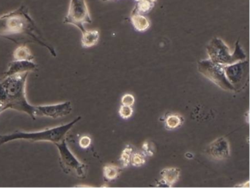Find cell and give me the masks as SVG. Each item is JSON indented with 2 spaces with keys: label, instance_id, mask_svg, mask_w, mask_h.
Segmentation results:
<instances>
[{
  "label": "cell",
  "instance_id": "23",
  "mask_svg": "<svg viewBox=\"0 0 250 188\" xmlns=\"http://www.w3.org/2000/svg\"><path fill=\"white\" fill-rule=\"evenodd\" d=\"M91 138L89 137L88 135H83L80 138V141H79V144H80V147L83 149H87L90 147L91 144Z\"/></svg>",
  "mask_w": 250,
  "mask_h": 188
},
{
  "label": "cell",
  "instance_id": "10",
  "mask_svg": "<svg viewBox=\"0 0 250 188\" xmlns=\"http://www.w3.org/2000/svg\"><path fill=\"white\" fill-rule=\"evenodd\" d=\"M208 154L215 160H222L228 158L230 154L229 142L226 138L220 137L210 143L208 147Z\"/></svg>",
  "mask_w": 250,
  "mask_h": 188
},
{
  "label": "cell",
  "instance_id": "16",
  "mask_svg": "<svg viewBox=\"0 0 250 188\" xmlns=\"http://www.w3.org/2000/svg\"><path fill=\"white\" fill-rule=\"evenodd\" d=\"M121 170L118 166L114 165H106L104 167V176L105 179L109 181L114 180L118 178Z\"/></svg>",
  "mask_w": 250,
  "mask_h": 188
},
{
  "label": "cell",
  "instance_id": "28",
  "mask_svg": "<svg viewBox=\"0 0 250 188\" xmlns=\"http://www.w3.org/2000/svg\"><path fill=\"white\" fill-rule=\"evenodd\" d=\"M136 2H140V1H150L152 2H156V0H135Z\"/></svg>",
  "mask_w": 250,
  "mask_h": 188
},
{
  "label": "cell",
  "instance_id": "19",
  "mask_svg": "<svg viewBox=\"0 0 250 188\" xmlns=\"http://www.w3.org/2000/svg\"><path fill=\"white\" fill-rule=\"evenodd\" d=\"M133 148L131 146H126L122 154H121V161L122 162L123 166L124 168L128 167V165L131 163V155L133 154Z\"/></svg>",
  "mask_w": 250,
  "mask_h": 188
},
{
  "label": "cell",
  "instance_id": "27",
  "mask_svg": "<svg viewBox=\"0 0 250 188\" xmlns=\"http://www.w3.org/2000/svg\"><path fill=\"white\" fill-rule=\"evenodd\" d=\"M186 157L188 159H191L193 157V154H191V153L188 152L186 154Z\"/></svg>",
  "mask_w": 250,
  "mask_h": 188
},
{
  "label": "cell",
  "instance_id": "18",
  "mask_svg": "<svg viewBox=\"0 0 250 188\" xmlns=\"http://www.w3.org/2000/svg\"><path fill=\"white\" fill-rule=\"evenodd\" d=\"M182 119L179 115L170 114L166 118L165 125L168 129H175L181 126Z\"/></svg>",
  "mask_w": 250,
  "mask_h": 188
},
{
  "label": "cell",
  "instance_id": "22",
  "mask_svg": "<svg viewBox=\"0 0 250 188\" xmlns=\"http://www.w3.org/2000/svg\"><path fill=\"white\" fill-rule=\"evenodd\" d=\"M135 99H134V96L131 94H124L121 99V103L124 106H131L134 105Z\"/></svg>",
  "mask_w": 250,
  "mask_h": 188
},
{
  "label": "cell",
  "instance_id": "3",
  "mask_svg": "<svg viewBox=\"0 0 250 188\" xmlns=\"http://www.w3.org/2000/svg\"><path fill=\"white\" fill-rule=\"evenodd\" d=\"M81 119L82 116H77L69 123L60 125L55 128H48V129L37 131V132L16 131L12 133L0 135V146L4 145L7 143L15 141V140H27V141H34V142L46 141V142L53 143L55 144L65 139L67 133Z\"/></svg>",
  "mask_w": 250,
  "mask_h": 188
},
{
  "label": "cell",
  "instance_id": "14",
  "mask_svg": "<svg viewBox=\"0 0 250 188\" xmlns=\"http://www.w3.org/2000/svg\"><path fill=\"white\" fill-rule=\"evenodd\" d=\"M82 37V46L84 48H90L97 44L99 40L98 30H84Z\"/></svg>",
  "mask_w": 250,
  "mask_h": 188
},
{
  "label": "cell",
  "instance_id": "12",
  "mask_svg": "<svg viewBox=\"0 0 250 188\" xmlns=\"http://www.w3.org/2000/svg\"><path fill=\"white\" fill-rule=\"evenodd\" d=\"M130 20L133 27L137 31L143 33V32L147 31L150 28V21L143 14L131 12Z\"/></svg>",
  "mask_w": 250,
  "mask_h": 188
},
{
  "label": "cell",
  "instance_id": "20",
  "mask_svg": "<svg viewBox=\"0 0 250 188\" xmlns=\"http://www.w3.org/2000/svg\"><path fill=\"white\" fill-rule=\"evenodd\" d=\"M131 162L133 166L135 167H140L146 163V159L144 155L140 154V153H133L131 155Z\"/></svg>",
  "mask_w": 250,
  "mask_h": 188
},
{
  "label": "cell",
  "instance_id": "17",
  "mask_svg": "<svg viewBox=\"0 0 250 188\" xmlns=\"http://www.w3.org/2000/svg\"><path fill=\"white\" fill-rule=\"evenodd\" d=\"M156 2H150V1H140L137 2L135 7L133 9V13L137 14H145L150 12L155 6Z\"/></svg>",
  "mask_w": 250,
  "mask_h": 188
},
{
  "label": "cell",
  "instance_id": "24",
  "mask_svg": "<svg viewBox=\"0 0 250 188\" xmlns=\"http://www.w3.org/2000/svg\"><path fill=\"white\" fill-rule=\"evenodd\" d=\"M7 100V93L5 90V87L2 82H0V102L4 103L5 104V102Z\"/></svg>",
  "mask_w": 250,
  "mask_h": 188
},
{
  "label": "cell",
  "instance_id": "5",
  "mask_svg": "<svg viewBox=\"0 0 250 188\" xmlns=\"http://www.w3.org/2000/svg\"><path fill=\"white\" fill-rule=\"evenodd\" d=\"M197 69L202 75L222 90L229 92L235 91L232 84L227 79L223 65L216 63L208 58L199 61Z\"/></svg>",
  "mask_w": 250,
  "mask_h": 188
},
{
  "label": "cell",
  "instance_id": "8",
  "mask_svg": "<svg viewBox=\"0 0 250 188\" xmlns=\"http://www.w3.org/2000/svg\"><path fill=\"white\" fill-rule=\"evenodd\" d=\"M227 79L232 84L235 91L238 92L245 87L249 75L248 60L240 61L224 66Z\"/></svg>",
  "mask_w": 250,
  "mask_h": 188
},
{
  "label": "cell",
  "instance_id": "2",
  "mask_svg": "<svg viewBox=\"0 0 250 188\" xmlns=\"http://www.w3.org/2000/svg\"><path fill=\"white\" fill-rule=\"evenodd\" d=\"M29 73L5 77L2 81L7 93L5 106L7 109H14L28 114L32 119L36 116V106L30 104L25 94L26 81Z\"/></svg>",
  "mask_w": 250,
  "mask_h": 188
},
{
  "label": "cell",
  "instance_id": "7",
  "mask_svg": "<svg viewBox=\"0 0 250 188\" xmlns=\"http://www.w3.org/2000/svg\"><path fill=\"white\" fill-rule=\"evenodd\" d=\"M64 24L77 27L82 33L85 30L84 24L92 23L90 11L86 0H71L68 14L64 19Z\"/></svg>",
  "mask_w": 250,
  "mask_h": 188
},
{
  "label": "cell",
  "instance_id": "29",
  "mask_svg": "<svg viewBox=\"0 0 250 188\" xmlns=\"http://www.w3.org/2000/svg\"><path fill=\"white\" fill-rule=\"evenodd\" d=\"M103 2H110V1H112V0H102Z\"/></svg>",
  "mask_w": 250,
  "mask_h": 188
},
{
  "label": "cell",
  "instance_id": "15",
  "mask_svg": "<svg viewBox=\"0 0 250 188\" xmlns=\"http://www.w3.org/2000/svg\"><path fill=\"white\" fill-rule=\"evenodd\" d=\"M14 60H30L33 61L34 56L30 52L28 47L26 46H20L15 49L13 54Z\"/></svg>",
  "mask_w": 250,
  "mask_h": 188
},
{
  "label": "cell",
  "instance_id": "21",
  "mask_svg": "<svg viewBox=\"0 0 250 188\" xmlns=\"http://www.w3.org/2000/svg\"><path fill=\"white\" fill-rule=\"evenodd\" d=\"M133 114V109L131 106H123L119 109V115L123 119H128Z\"/></svg>",
  "mask_w": 250,
  "mask_h": 188
},
{
  "label": "cell",
  "instance_id": "4",
  "mask_svg": "<svg viewBox=\"0 0 250 188\" xmlns=\"http://www.w3.org/2000/svg\"><path fill=\"white\" fill-rule=\"evenodd\" d=\"M206 51L210 60L223 66L247 59V55L240 44L239 40L235 43L233 53L219 38H213L206 46Z\"/></svg>",
  "mask_w": 250,
  "mask_h": 188
},
{
  "label": "cell",
  "instance_id": "9",
  "mask_svg": "<svg viewBox=\"0 0 250 188\" xmlns=\"http://www.w3.org/2000/svg\"><path fill=\"white\" fill-rule=\"evenodd\" d=\"M36 116H46L52 119L64 117L72 112V105L70 101L52 105L36 106Z\"/></svg>",
  "mask_w": 250,
  "mask_h": 188
},
{
  "label": "cell",
  "instance_id": "6",
  "mask_svg": "<svg viewBox=\"0 0 250 188\" xmlns=\"http://www.w3.org/2000/svg\"><path fill=\"white\" fill-rule=\"evenodd\" d=\"M60 154V164L65 173H74L78 177L84 178L87 173V166L81 163L71 152L65 140L55 144Z\"/></svg>",
  "mask_w": 250,
  "mask_h": 188
},
{
  "label": "cell",
  "instance_id": "13",
  "mask_svg": "<svg viewBox=\"0 0 250 188\" xmlns=\"http://www.w3.org/2000/svg\"><path fill=\"white\" fill-rule=\"evenodd\" d=\"M181 169L178 168H167L161 171L162 179L168 184L169 188L179 179Z\"/></svg>",
  "mask_w": 250,
  "mask_h": 188
},
{
  "label": "cell",
  "instance_id": "25",
  "mask_svg": "<svg viewBox=\"0 0 250 188\" xmlns=\"http://www.w3.org/2000/svg\"><path fill=\"white\" fill-rule=\"evenodd\" d=\"M143 149L144 151H146V154H148L149 156L153 155V151L150 150V147H149L148 142H147V141L143 144Z\"/></svg>",
  "mask_w": 250,
  "mask_h": 188
},
{
  "label": "cell",
  "instance_id": "26",
  "mask_svg": "<svg viewBox=\"0 0 250 188\" xmlns=\"http://www.w3.org/2000/svg\"><path fill=\"white\" fill-rule=\"evenodd\" d=\"M5 110H7V108L5 103L0 102V113H2Z\"/></svg>",
  "mask_w": 250,
  "mask_h": 188
},
{
  "label": "cell",
  "instance_id": "1",
  "mask_svg": "<svg viewBox=\"0 0 250 188\" xmlns=\"http://www.w3.org/2000/svg\"><path fill=\"white\" fill-rule=\"evenodd\" d=\"M12 36H29L49 49L52 56H56L55 49L41 39L36 23L25 5L0 17V37L9 38Z\"/></svg>",
  "mask_w": 250,
  "mask_h": 188
},
{
  "label": "cell",
  "instance_id": "11",
  "mask_svg": "<svg viewBox=\"0 0 250 188\" xmlns=\"http://www.w3.org/2000/svg\"><path fill=\"white\" fill-rule=\"evenodd\" d=\"M37 68V65L33 61L30 60H14L9 64L8 70L5 73V77L17 74L30 73L35 71Z\"/></svg>",
  "mask_w": 250,
  "mask_h": 188
}]
</instances>
